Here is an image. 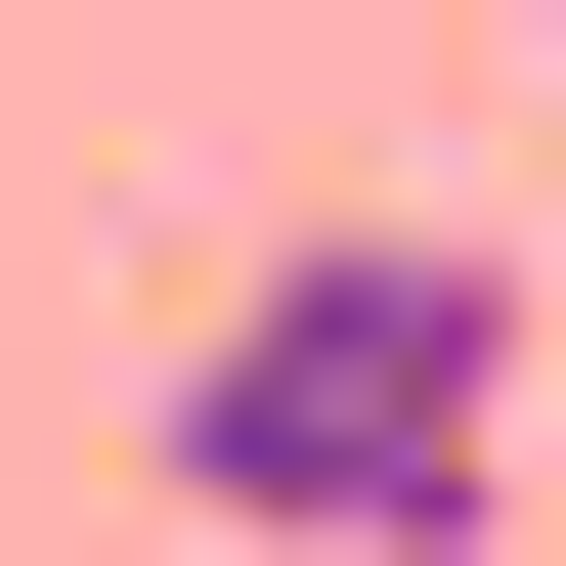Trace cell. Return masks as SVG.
<instances>
[{
  "instance_id": "cell-1",
  "label": "cell",
  "mask_w": 566,
  "mask_h": 566,
  "mask_svg": "<svg viewBox=\"0 0 566 566\" xmlns=\"http://www.w3.org/2000/svg\"><path fill=\"white\" fill-rule=\"evenodd\" d=\"M175 523L218 566H480L523 523V262L480 218H262L175 305Z\"/></svg>"
}]
</instances>
